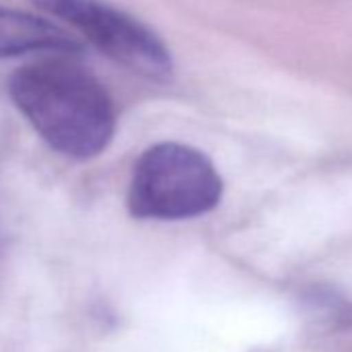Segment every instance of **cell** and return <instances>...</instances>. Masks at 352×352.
<instances>
[{
  "label": "cell",
  "instance_id": "6da1fadb",
  "mask_svg": "<svg viewBox=\"0 0 352 352\" xmlns=\"http://www.w3.org/2000/svg\"><path fill=\"white\" fill-rule=\"evenodd\" d=\"M9 96L38 137L73 160H91L112 141L116 112L100 79L71 56H50L19 67Z\"/></svg>",
  "mask_w": 352,
  "mask_h": 352
},
{
  "label": "cell",
  "instance_id": "7a4b0ae2",
  "mask_svg": "<svg viewBox=\"0 0 352 352\" xmlns=\"http://www.w3.org/2000/svg\"><path fill=\"white\" fill-rule=\"evenodd\" d=\"M220 199L222 179L206 153L157 143L137 160L126 204L141 220H183L212 212Z\"/></svg>",
  "mask_w": 352,
  "mask_h": 352
},
{
  "label": "cell",
  "instance_id": "3957f363",
  "mask_svg": "<svg viewBox=\"0 0 352 352\" xmlns=\"http://www.w3.org/2000/svg\"><path fill=\"white\" fill-rule=\"evenodd\" d=\"M48 17L73 28L120 67L153 81L172 75V54L164 40L131 13L106 0H32Z\"/></svg>",
  "mask_w": 352,
  "mask_h": 352
},
{
  "label": "cell",
  "instance_id": "277c9868",
  "mask_svg": "<svg viewBox=\"0 0 352 352\" xmlns=\"http://www.w3.org/2000/svg\"><path fill=\"white\" fill-rule=\"evenodd\" d=\"M40 52L75 56L83 52V46L73 34L44 15L0 7V58Z\"/></svg>",
  "mask_w": 352,
  "mask_h": 352
}]
</instances>
